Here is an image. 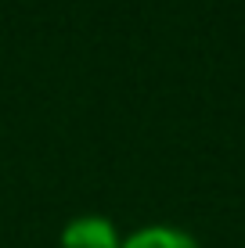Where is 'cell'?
<instances>
[{"instance_id":"6da1fadb","label":"cell","mask_w":245,"mask_h":248,"mask_svg":"<svg viewBox=\"0 0 245 248\" xmlns=\"http://www.w3.org/2000/svg\"><path fill=\"white\" fill-rule=\"evenodd\" d=\"M119 230L105 216H76L62 230V248H119Z\"/></svg>"},{"instance_id":"7a4b0ae2","label":"cell","mask_w":245,"mask_h":248,"mask_svg":"<svg viewBox=\"0 0 245 248\" xmlns=\"http://www.w3.org/2000/svg\"><path fill=\"white\" fill-rule=\"evenodd\" d=\"M119 248H202V245L180 227H145L130 234Z\"/></svg>"}]
</instances>
